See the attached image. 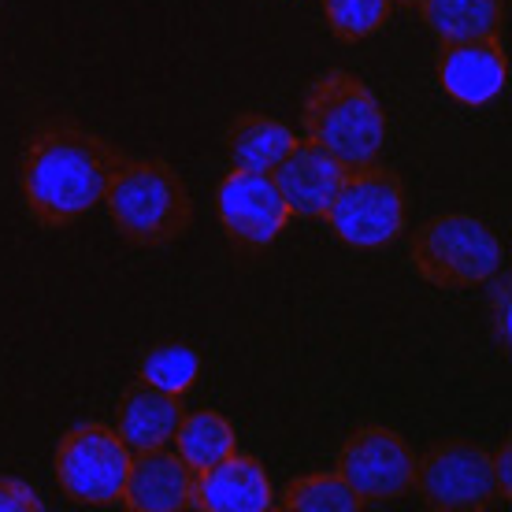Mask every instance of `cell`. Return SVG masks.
Segmentation results:
<instances>
[{"instance_id":"cell-7","label":"cell","mask_w":512,"mask_h":512,"mask_svg":"<svg viewBox=\"0 0 512 512\" xmlns=\"http://www.w3.org/2000/svg\"><path fill=\"white\" fill-rule=\"evenodd\" d=\"M412 490L438 512H483L501 505L494 457L475 442H442L416 457Z\"/></svg>"},{"instance_id":"cell-24","label":"cell","mask_w":512,"mask_h":512,"mask_svg":"<svg viewBox=\"0 0 512 512\" xmlns=\"http://www.w3.org/2000/svg\"><path fill=\"white\" fill-rule=\"evenodd\" d=\"M394 4H420V0H394Z\"/></svg>"},{"instance_id":"cell-11","label":"cell","mask_w":512,"mask_h":512,"mask_svg":"<svg viewBox=\"0 0 512 512\" xmlns=\"http://www.w3.org/2000/svg\"><path fill=\"white\" fill-rule=\"evenodd\" d=\"M349 167L338 164L327 149H320L316 141H294V149L282 156L271 182L282 193V201L290 208V216L301 219H323V212L331 208L334 193L342 190Z\"/></svg>"},{"instance_id":"cell-18","label":"cell","mask_w":512,"mask_h":512,"mask_svg":"<svg viewBox=\"0 0 512 512\" xmlns=\"http://www.w3.org/2000/svg\"><path fill=\"white\" fill-rule=\"evenodd\" d=\"M282 509L290 512H357L364 509V501L353 494L346 479L338 472H312L294 479L279 501Z\"/></svg>"},{"instance_id":"cell-15","label":"cell","mask_w":512,"mask_h":512,"mask_svg":"<svg viewBox=\"0 0 512 512\" xmlns=\"http://www.w3.org/2000/svg\"><path fill=\"white\" fill-rule=\"evenodd\" d=\"M416 8H420L423 26L442 45L468 38H498L505 26L501 0H420Z\"/></svg>"},{"instance_id":"cell-5","label":"cell","mask_w":512,"mask_h":512,"mask_svg":"<svg viewBox=\"0 0 512 512\" xmlns=\"http://www.w3.org/2000/svg\"><path fill=\"white\" fill-rule=\"evenodd\" d=\"M405 186L390 167L368 164L349 171L342 190L334 193L323 219L331 223L334 238L349 249H383L394 245L405 231Z\"/></svg>"},{"instance_id":"cell-19","label":"cell","mask_w":512,"mask_h":512,"mask_svg":"<svg viewBox=\"0 0 512 512\" xmlns=\"http://www.w3.org/2000/svg\"><path fill=\"white\" fill-rule=\"evenodd\" d=\"M138 372L141 383L160 386L167 394H186L201 375V353L186 342H164L141 357Z\"/></svg>"},{"instance_id":"cell-9","label":"cell","mask_w":512,"mask_h":512,"mask_svg":"<svg viewBox=\"0 0 512 512\" xmlns=\"http://www.w3.org/2000/svg\"><path fill=\"white\" fill-rule=\"evenodd\" d=\"M216 216L234 245L268 249L290 223V208L275 190L271 175L231 167L216 186Z\"/></svg>"},{"instance_id":"cell-8","label":"cell","mask_w":512,"mask_h":512,"mask_svg":"<svg viewBox=\"0 0 512 512\" xmlns=\"http://www.w3.org/2000/svg\"><path fill=\"white\" fill-rule=\"evenodd\" d=\"M338 475L353 487V494L364 505L394 501L412 490L416 453L397 431L372 423V427H360L346 438V446L338 453Z\"/></svg>"},{"instance_id":"cell-2","label":"cell","mask_w":512,"mask_h":512,"mask_svg":"<svg viewBox=\"0 0 512 512\" xmlns=\"http://www.w3.org/2000/svg\"><path fill=\"white\" fill-rule=\"evenodd\" d=\"M104 205L116 231L141 249L179 242L193 219V201L182 175L156 156H119L104 190Z\"/></svg>"},{"instance_id":"cell-4","label":"cell","mask_w":512,"mask_h":512,"mask_svg":"<svg viewBox=\"0 0 512 512\" xmlns=\"http://www.w3.org/2000/svg\"><path fill=\"white\" fill-rule=\"evenodd\" d=\"M501 238L479 216L446 212L412 234V268L442 290H472L501 275Z\"/></svg>"},{"instance_id":"cell-17","label":"cell","mask_w":512,"mask_h":512,"mask_svg":"<svg viewBox=\"0 0 512 512\" xmlns=\"http://www.w3.org/2000/svg\"><path fill=\"white\" fill-rule=\"evenodd\" d=\"M234 449H238V435H234V423L223 412H186L179 431H175V453L197 475L212 464L227 461Z\"/></svg>"},{"instance_id":"cell-23","label":"cell","mask_w":512,"mask_h":512,"mask_svg":"<svg viewBox=\"0 0 512 512\" xmlns=\"http://www.w3.org/2000/svg\"><path fill=\"white\" fill-rule=\"evenodd\" d=\"M509 453H512V446H509V442H501V449H498V453H490V457H494V483H498V494H501V501H509V498H512Z\"/></svg>"},{"instance_id":"cell-14","label":"cell","mask_w":512,"mask_h":512,"mask_svg":"<svg viewBox=\"0 0 512 512\" xmlns=\"http://www.w3.org/2000/svg\"><path fill=\"white\" fill-rule=\"evenodd\" d=\"M182 416H186L182 394H167L160 386H149L138 379V383L123 394V401H119L116 435L127 442L130 453L171 446Z\"/></svg>"},{"instance_id":"cell-16","label":"cell","mask_w":512,"mask_h":512,"mask_svg":"<svg viewBox=\"0 0 512 512\" xmlns=\"http://www.w3.org/2000/svg\"><path fill=\"white\" fill-rule=\"evenodd\" d=\"M294 130L286 127L282 119L271 116H238L227 130V153L231 164L242 171H260L271 175L282 156L294 149Z\"/></svg>"},{"instance_id":"cell-6","label":"cell","mask_w":512,"mask_h":512,"mask_svg":"<svg viewBox=\"0 0 512 512\" xmlns=\"http://www.w3.org/2000/svg\"><path fill=\"white\" fill-rule=\"evenodd\" d=\"M130 472V449L108 423H78L56 446V483L78 505H116Z\"/></svg>"},{"instance_id":"cell-12","label":"cell","mask_w":512,"mask_h":512,"mask_svg":"<svg viewBox=\"0 0 512 512\" xmlns=\"http://www.w3.org/2000/svg\"><path fill=\"white\" fill-rule=\"evenodd\" d=\"M193 483H197V472L175 449H141V453H130L127 487L119 501L134 512L193 509Z\"/></svg>"},{"instance_id":"cell-20","label":"cell","mask_w":512,"mask_h":512,"mask_svg":"<svg viewBox=\"0 0 512 512\" xmlns=\"http://www.w3.org/2000/svg\"><path fill=\"white\" fill-rule=\"evenodd\" d=\"M323 15L334 38L353 45V41L379 34L390 23L394 0H323Z\"/></svg>"},{"instance_id":"cell-3","label":"cell","mask_w":512,"mask_h":512,"mask_svg":"<svg viewBox=\"0 0 512 512\" xmlns=\"http://www.w3.org/2000/svg\"><path fill=\"white\" fill-rule=\"evenodd\" d=\"M308 141L346 164L349 171L379 164L386 145V112L375 93L349 71H327L312 82L301 108Z\"/></svg>"},{"instance_id":"cell-10","label":"cell","mask_w":512,"mask_h":512,"mask_svg":"<svg viewBox=\"0 0 512 512\" xmlns=\"http://www.w3.org/2000/svg\"><path fill=\"white\" fill-rule=\"evenodd\" d=\"M438 82L464 108H483L509 86V56L498 38L446 41L438 52Z\"/></svg>"},{"instance_id":"cell-21","label":"cell","mask_w":512,"mask_h":512,"mask_svg":"<svg viewBox=\"0 0 512 512\" xmlns=\"http://www.w3.org/2000/svg\"><path fill=\"white\" fill-rule=\"evenodd\" d=\"M45 501L15 475H0V512H41Z\"/></svg>"},{"instance_id":"cell-22","label":"cell","mask_w":512,"mask_h":512,"mask_svg":"<svg viewBox=\"0 0 512 512\" xmlns=\"http://www.w3.org/2000/svg\"><path fill=\"white\" fill-rule=\"evenodd\" d=\"M494 294H490V331L494 342L501 346V353H509V279L494 275Z\"/></svg>"},{"instance_id":"cell-1","label":"cell","mask_w":512,"mask_h":512,"mask_svg":"<svg viewBox=\"0 0 512 512\" xmlns=\"http://www.w3.org/2000/svg\"><path fill=\"white\" fill-rule=\"evenodd\" d=\"M119 156L97 130L71 123V119H49L41 123L23 149L19 182L30 216L41 227H67L104 201L108 179L116 171Z\"/></svg>"},{"instance_id":"cell-13","label":"cell","mask_w":512,"mask_h":512,"mask_svg":"<svg viewBox=\"0 0 512 512\" xmlns=\"http://www.w3.org/2000/svg\"><path fill=\"white\" fill-rule=\"evenodd\" d=\"M275 505L271 479L253 453L234 449L227 461L212 464L193 483V509L205 512H268Z\"/></svg>"}]
</instances>
